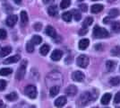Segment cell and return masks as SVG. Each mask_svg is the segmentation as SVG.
I'll return each mask as SVG.
<instances>
[{"label": "cell", "instance_id": "8fae6325", "mask_svg": "<svg viewBox=\"0 0 120 108\" xmlns=\"http://www.w3.org/2000/svg\"><path fill=\"white\" fill-rule=\"evenodd\" d=\"M21 25L22 26H25L27 24H28V15L25 11H22L21 12Z\"/></svg>", "mask_w": 120, "mask_h": 108}, {"label": "cell", "instance_id": "6da1fadb", "mask_svg": "<svg viewBox=\"0 0 120 108\" xmlns=\"http://www.w3.org/2000/svg\"><path fill=\"white\" fill-rule=\"evenodd\" d=\"M96 96H92V94L89 92H84L80 96L79 100H78V105L79 106H85L88 104H90L91 101H93Z\"/></svg>", "mask_w": 120, "mask_h": 108}, {"label": "cell", "instance_id": "7c38bea8", "mask_svg": "<svg viewBox=\"0 0 120 108\" xmlns=\"http://www.w3.org/2000/svg\"><path fill=\"white\" fill-rule=\"evenodd\" d=\"M66 104V98L65 96H60L55 101V105L56 107H62Z\"/></svg>", "mask_w": 120, "mask_h": 108}, {"label": "cell", "instance_id": "3957f363", "mask_svg": "<svg viewBox=\"0 0 120 108\" xmlns=\"http://www.w3.org/2000/svg\"><path fill=\"white\" fill-rule=\"evenodd\" d=\"M24 93L28 97L31 98V99H34L37 96V89H36V87L33 86V85H28L25 88Z\"/></svg>", "mask_w": 120, "mask_h": 108}, {"label": "cell", "instance_id": "ee69618b", "mask_svg": "<svg viewBox=\"0 0 120 108\" xmlns=\"http://www.w3.org/2000/svg\"><path fill=\"white\" fill-rule=\"evenodd\" d=\"M108 1H109V2H114L115 0H108Z\"/></svg>", "mask_w": 120, "mask_h": 108}, {"label": "cell", "instance_id": "f546056e", "mask_svg": "<svg viewBox=\"0 0 120 108\" xmlns=\"http://www.w3.org/2000/svg\"><path fill=\"white\" fill-rule=\"evenodd\" d=\"M109 83L112 86H117V85H119V83H120V78L118 77H112L109 80Z\"/></svg>", "mask_w": 120, "mask_h": 108}, {"label": "cell", "instance_id": "d590c367", "mask_svg": "<svg viewBox=\"0 0 120 108\" xmlns=\"http://www.w3.org/2000/svg\"><path fill=\"white\" fill-rule=\"evenodd\" d=\"M114 102H115V104H120V92H118L115 96Z\"/></svg>", "mask_w": 120, "mask_h": 108}, {"label": "cell", "instance_id": "e575fe53", "mask_svg": "<svg viewBox=\"0 0 120 108\" xmlns=\"http://www.w3.org/2000/svg\"><path fill=\"white\" fill-rule=\"evenodd\" d=\"M74 17H75V19L76 21H79L81 19V17H82V15L77 10H75L74 11Z\"/></svg>", "mask_w": 120, "mask_h": 108}, {"label": "cell", "instance_id": "7dc6e473", "mask_svg": "<svg viewBox=\"0 0 120 108\" xmlns=\"http://www.w3.org/2000/svg\"><path fill=\"white\" fill-rule=\"evenodd\" d=\"M0 51H1V48H0Z\"/></svg>", "mask_w": 120, "mask_h": 108}, {"label": "cell", "instance_id": "74e56055", "mask_svg": "<svg viewBox=\"0 0 120 108\" xmlns=\"http://www.w3.org/2000/svg\"><path fill=\"white\" fill-rule=\"evenodd\" d=\"M79 8H80V10H82V12H86V11L88 10V8H87V5H84V4H82V5H79Z\"/></svg>", "mask_w": 120, "mask_h": 108}, {"label": "cell", "instance_id": "8d00e7d4", "mask_svg": "<svg viewBox=\"0 0 120 108\" xmlns=\"http://www.w3.org/2000/svg\"><path fill=\"white\" fill-rule=\"evenodd\" d=\"M88 32V29H87V27H85V26H83L82 29H81L80 31H79V34L80 35H84L85 33Z\"/></svg>", "mask_w": 120, "mask_h": 108}, {"label": "cell", "instance_id": "83f0119b", "mask_svg": "<svg viewBox=\"0 0 120 108\" xmlns=\"http://www.w3.org/2000/svg\"><path fill=\"white\" fill-rule=\"evenodd\" d=\"M70 0H62V2L60 3V8L61 9H65L70 5Z\"/></svg>", "mask_w": 120, "mask_h": 108}, {"label": "cell", "instance_id": "b9f144b4", "mask_svg": "<svg viewBox=\"0 0 120 108\" xmlns=\"http://www.w3.org/2000/svg\"><path fill=\"white\" fill-rule=\"evenodd\" d=\"M109 18H105V19L103 20V22H104V24H109Z\"/></svg>", "mask_w": 120, "mask_h": 108}, {"label": "cell", "instance_id": "30bf717a", "mask_svg": "<svg viewBox=\"0 0 120 108\" xmlns=\"http://www.w3.org/2000/svg\"><path fill=\"white\" fill-rule=\"evenodd\" d=\"M65 93L69 96H74L76 95V93H77V88L75 86L71 85V86H69L68 88L65 89Z\"/></svg>", "mask_w": 120, "mask_h": 108}, {"label": "cell", "instance_id": "2e32d148", "mask_svg": "<svg viewBox=\"0 0 120 108\" xmlns=\"http://www.w3.org/2000/svg\"><path fill=\"white\" fill-rule=\"evenodd\" d=\"M48 13H49V15L50 16H57V13H58L57 7L56 5H51L48 9Z\"/></svg>", "mask_w": 120, "mask_h": 108}, {"label": "cell", "instance_id": "e0dca14e", "mask_svg": "<svg viewBox=\"0 0 120 108\" xmlns=\"http://www.w3.org/2000/svg\"><path fill=\"white\" fill-rule=\"evenodd\" d=\"M90 44V41L88 39H82L79 41V48L81 50H85Z\"/></svg>", "mask_w": 120, "mask_h": 108}, {"label": "cell", "instance_id": "44dd1931", "mask_svg": "<svg viewBox=\"0 0 120 108\" xmlns=\"http://www.w3.org/2000/svg\"><path fill=\"white\" fill-rule=\"evenodd\" d=\"M49 52V45H47V44H44L43 46L40 48V52L41 55H43V56H46L48 53Z\"/></svg>", "mask_w": 120, "mask_h": 108}, {"label": "cell", "instance_id": "603a6c76", "mask_svg": "<svg viewBox=\"0 0 120 108\" xmlns=\"http://www.w3.org/2000/svg\"><path fill=\"white\" fill-rule=\"evenodd\" d=\"M31 42L33 43V45H39L40 43H41V41H42V39H41V37L39 35H34L32 37V39H31Z\"/></svg>", "mask_w": 120, "mask_h": 108}, {"label": "cell", "instance_id": "5b68a950", "mask_svg": "<svg viewBox=\"0 0 120 108\" xmlns=\"http://www.w3.org/2000/svg\"><path fill=\"white\" fill-rule=\"evenodd\" d=\"M89 58L84 55V54H82V55H80V56L77 58V65L79 66L80 68H87V66L89 65Z\"/></svg>", "mask_w": 120, "mask_h": 108}, {"label": "cell", "instance_id": "9a60e30c", "mask_svg": "<svg viewBox=\"0 0 120 108\" xmlns=\"http://www.w3.org/2000/svg\"><path fill=\"white\" fill-rule=\"evenodd\" d=\"M11 52H12V48L9 46H5L1 49V51H0V56L1 57L7 56L8 54H10Z\"/></svg>", "mask_w": 120, "mask_h": 108}, {"label": "cell", "instance_id": "ac0fdd59", "mask_svg": "<svg viewBox=\"0 0 120 108\" xmlns=\"http://www.w3.org/2000/svg\"><path fill=\"white\" fill-rule=\"evenodd\" d=\"M59 90H60V88L58 86H53L52 88L49 89V95L51 97H54L56 96L58 93H59Z\"/></svg>", "mask_w": 120, "mask_h": 108}, {"label": "cell", "instance_id": "f1b7e54d", "mask_svg": "<svg viewBox=\"0 0 120 108\" xmlns=\"http://www.w3.org/2000/svg\"><path fill=\"white\" fill-rule=\"evenodd\" d=\"M26 50H27V52H30V53L33 52V51H34V45H33V43L31 41H28L27 42V44H26Z\"/></svg>", "mask_w": 120, "mask_h": 108}, {"label": "cell", "instance_id": "484cf974", "mask_svg": "<svg viewBox=\"0 0 120 108\" xmlns=\"http://www.w3.org/2000/svg\"><path fill=\"white\" fill-rule=\"evenodd\" d=\"M120 14V12L118 9H111V10L109 12V16L111 18H115L116 16H118Z\"/></svg>", "mask_w": 120, "mask_h": 108}, {"label": "cell", "instance_id": "4316f807", "mask_svg": "<svg viewBox=\"0 0 120 108\" xmlns=\"http://www.w3.org/2000/svg\"><path fill=\"white\" fill-rule=\"evenodd\" d=\"M106 67H107V69L109 71H112L115 68V62L112 61V60H108L106 63Z\"/></svg>", "mask_w": 120, "mask_h": 108}, {"label": "cell", "instance_id": "c3c4849f", "mask_svg": "<svg viewBox=\"0 0 120 108\" xmlns=\"http://www.w3.org/2000/svg\"><path fill=\"white\" fill-rule=\"evenodd\" d=\"M117 108H120V107H117Z\"/></svg>", "mask_w": 120, "mask_h": 108}, {"label": "cell", "instance_id": "bcb514c9", "mask_svg": "<svg viewBox=\"0 0 120 108\" xmlns=\"http://www.w3.org/2000/svg\"><path fill=\"white\" fill-rule=\"evenodd\" d=\"M78 1H83V0H78Z\"/></svg>", "mask_w": 120, "mask_h": 108}, {"label": "cell", "instance_id": "d6986e66", "mask_svg": "<svg viewBox=\"0 0 120 108\" xmlns=\"http://www.w3.org/2000/svg\"><path fill=\"white\" fill-rule=\"evenodd\" d=\"M111 100V94L109 93H106L105 95H103V96L101 98V104H108Z\"/></svg>", "mask_w": 120, "mask_h": 108}, {"label": "cell", "instance_id": "ba28073f", "mask_svg": "<svg viewBox=\"0 0 120 108\" xmlns=\"http://www.w3.org/2000/svg\"><path fill=\"white\" fill-rule=\"evenodd\" d=\"M63 56V52L60 50H55L51 54V60L54 61H58L61 60V58Z\"/></svg>", "mask_w": 120, "mask_h": 108}, {"label": "cell", "instance_id": "cb8c5ba5", "mask_svg": "<svg viewBox=\"0 0 120 108\" xmlns=\"http://www.w3.org/2000/svg\"><path fill=\"white\" fill-rule=\"evenodd\" d=\"M62 18H63L64 21L69 23V22H71V20H72V14H71L70 12H65V13L62 15Z\"/></svg>", "mask_w": 120, "mask_h": 108}, {"label": "cell", "instance_id": "ffe728a7", "mask_svg": "<svg viewBox=\"0 0 120 108\" xmlns=\"http://www.w3.org/2000/svg\"><path fill=\"white\" fill-rule=\"evenodd\" d=\"M12 68H1L0 69V76H8V75H10L12 74Z\"/></svg>", "mask_w": 120, "mask_h": 108}, {"label": "cell", "instance_id": "1f68e13d", "mask_svg": "<svg viewBox=\"0 0 120 108\" xmlns=\"http://www.w3.org/2000/svg\"><path fill=\"white\" fill-rule=\"evenodd\" d=\"M111 54L114 56H117L120 55V47L119 46H115L112 50H111Z\"/></svg>", "mask_w": 120, "mask_h": 108}, {"label": "cell", "instance_id": "60d3db41", "mask_svg": "<svg viewBox=\"0 0 120 108\" xmlns=\"http://www.w3.org/2000/svg\"><path fill=\"white\" fill-rule=\"evenodd\" d=\"M54 0H43V2L45 3V4H49V3H51V2H53Z\"/></svg>", "mask_w": 120, "mask_h": 108}, {"label": "cell", "instance_id": "9c48e42d", "mask_svg": "<svg viewBox=\"0 0 120 108\" xmlns=\"http://www.w3.org/2000/svg\"><path fill=\"white\" fill-rule=\"evenodd\" d=\"M21 59L20 55H15V56H12V57H9V58H7V59H5V60H4V64H11V63H15V62L19 61Z\"/></svg>", "mask_w": 120, "mask_h": 108}, {"label": "cell", "instance_id": "5bb4252c", "mask_svg": "<svg viewBox=\"0 0 120 108\" xmlns=\"http://www.w3.org/2000/svg\"><path fill=\"white\" fill-rule=\"evenodd\" d=\"M103 8H104V6L102 5L97 4V5H93L90 7V11H91V13H93V14H97V13L101 12V11L103 10Z\"/></svg>", "mask_w": 120, "mask_h": 108}, {"label": "cell", "instance_id": "f35d334b", "mask_svg": "<svg viewBox=\"0 0 120 108\" xmlns=\"http://www.w3.org/2000/svg\"><path fill=\"white\" fill-rule=\"evenodd\" d=\"M34 28H35L36 31H40V29H41V24H37L34 25Z\"/></svg>", "mask_w": 120, "mask_h": 108}, {"label": "cell", "instance_id": "d6a6232c", "mask_svg": "<svg viewBox=\"0 0 120 108\" xmlns=\"http://www.w3.org/2000/svg\"><path fill=\"white\" fill-rule=\"evenodd\" d=\"M6 36H7V33L5 29H0V40H5Z\"/></svg>", "mask_w": 120, "mask_h": 108}, {"label": "cell", "instance_id": "7bdbcfd3", "mask_svg": "<svg viewBox=\"0 0 120 108\" xmlns=\"http://www.w3.org/2000/svg\"><path fill=\"white\" fill-rule=\"evenodd\" d=\"M15 3H16V4H18V5H19V4H21V2H22V0H15Z\"/></svg>", "mask_w": 120, "mask_h": 108}, {"label": "cell", "instance_id": "7a4b0ae2", "mask_svg": "<svg viewBox=\"0 0 120 108\" xmlns=\"http://www.w3.org/2000/svg\"><path fill=\"white\" fill-rule=\"evenodd\" d=\"M93 36L97 38V39H101V38H107L109 37V32L107 31L104 28H101L100 26L96 25L93 29V32H92Z\"/></svg>", "mask_w": 120, "mask_h": 108}, {"label": "cell", "instance_id": "f6af8a7d", "mask_svg": "<svg viewBox=\"0 0 120 108\" xmlns=\"http://www.w3.org/2000/svg\"><path fill=\"white\" fill-rule=\"evenodd\" d=\"M92 1H98V0H92Z\"/></svg>", "mask_w": 120, "mask_h": 108}, {"label": "cell", "instance_id": "4fadbf2b", "mask_svg": "<svg viewBox=\"0 0 120 108\" xmlns=\"http://www.w3.org/2000/svg\"><path fill=\"white\" fill-rule=\"evenodd\" d=\"M46 33L49 36V37H52V38H55L56 36V30L54 29V27L50 25L47 26V28H46Z\"/></svg>", "mask_w": 120, "mask_h": 108}, {"label": "cell", "instance_id": "52a82bcc", "mask_svg": "<svg viewBox=\"0 0 120 108\" xmlns=\"http://www.w3.org/2000/svg\"><path fill=\"white\" fill-rule=\"evenodd\" d=\"M16 22H17V16H15V15H11V16H9L6 18L5 24H6V25L9 26V27H13V26L15 25Z\"/></svg>", "mask_w": 120, "mask_h": 108}, {"label": "cell", "instance_id": "836d02e7", "mask_svg": "<svg viewBox=\"0 0 120 108\" xmlns=\"http://www.w3.org/2000/svg\"><path fill=\"white\" fill-rule=\"evenodd\" d=\"M5 87H6V81L3 80V79H0V91L5 90Z\"/></svg>", "mask_w": 120, "mask_h": 108}, {"label": "cell", "instance_id": "277c9868", "mask_svg": "<svg viewBox=\"0 0 120 108\" xmlns=\"http://www.w3.org/2000/svg\"><path fill=\"white\" fill-rule=\"evenodd\" d=\"M26 66H27V61L26 60H23L22 62L21 66L19 67V68L17 69V72H16V78L18 80H22L23 79L25 75V70H26Z\"/></svg>", "mask_w": 120, "mask_h": 108}, {"label": "cell", "instance_id": "4dcf8cb0", "mask_svg": "<svg viewBox=\"0 0 120 108\" xmlns=\"http://www.w3.org/2000/svg\"><path fill=\"white\" fill-rule=\"evenodd\" d=\"M92 23H93V19H92V17H87V18L84 20V22H83V26L88 27V26L91 25V24H92Z\"/></svg>", "mask_w": 120, "mask_h": 108}, {"label": "cell", "instance_id": "ab89813d", "mask_svg": "<svg viewBox=\"0 0 120 108\" xmlns=\"http://www.w3.org/2000/svg\"><path fill=\"white\" fill-rule=\"evenodd\" d=\"M0 108H5V104L2 100H0Z\"/></svg>", "mask_w": 120, "mask_h": 108}, {"label": "cell", "instance_id": "d4e9b609", "mask_svg": "<svg viewBox=\"0 0 120 108\" xmlns=\"http://www.w3.org/2000/svg\"><path fill=\"white\" fill-rule=\"evenodd\" d=\"M111 28H112V30H113L114 32H116V33L120 32V23H118V22L113 23V24H112V26H111Z\"/></svg>", "mask_w": 120, "mask_h": 108}, {"label": "cell", "instance_id": "8992f818", "mask_svg": "<svg viewBox=\"0 0 120 108\" xmlns=\"http://www.w3.org/2000/svg\"><path fill=\"white\" fill-rule=\"evenodd\" d=\"M72 78H73L74 81H76V82H82L84 80L85 76L82 72L75 71L72 74Z\"/></svg>", "mask_w": 120, "mask_h": 108}, {"label": "cell", "instance_id": "7402d4cb", "mask_svg": "<svg viewBox=\"0 0 120 108\" xmlns=\"http://www.w3.org/2000/svg\"><path fill=\"white\" fill-rule=\"evenodd\" d=\"M17 97H18V96H17V94H16L15 92H12V93H10V94H8V95L5 96V98H6L8 101H11V102L16 100Z\"/></svg>", "mask_w": 120, "mask_h": 108}]
</instances>
